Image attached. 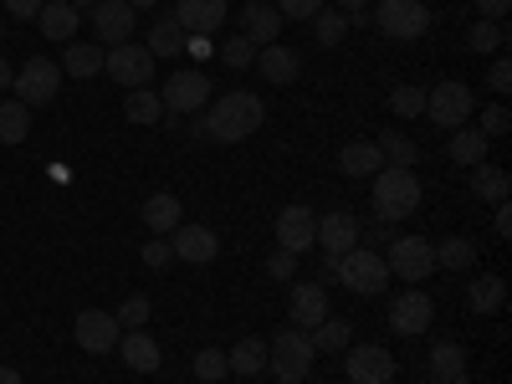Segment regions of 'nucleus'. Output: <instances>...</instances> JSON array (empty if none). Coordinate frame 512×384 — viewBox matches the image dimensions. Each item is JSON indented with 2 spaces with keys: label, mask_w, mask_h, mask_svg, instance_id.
I'll return each mask as SVG.
<instances>
[{
  "label": "nucleus",
  "mask_w": 512,
  "mask_h": 384,
  "mask_svg": "<svg viewBox=\"0 0 512 384\" xmlns=\"http://www.w3.org/2000/svg\"><path fill=\"white\" fill-rule=\"evenodd\" d=\"M262 118H267L262 98L246 93V88H236V93H226V98L210 103V113H205V139H216V144H241V139H251L256 128H262Z\"/></svg>",
  "instance_id": "obj_1"
},
{
  "label": "nucleus",
  "mask_w": 512,
  "mask_h": 384,
  "mask_svg": "<svg viewBox=\"0 0 512 384\" xmlns=\"http://www.w3.org/2000/svg\"><path fill=\"white\" fill-rule=\"evenodd\" d=\"M415 210H420V180H415V169L384 164L379 175H374V216L384 226H395V221L415 216Z\"/></svg>",
  "instance_id": "obj_2"
},
{
  "label": "nucleus",
  "mask_w": 512,
  "mask_h": 384,
  "mask_svg": "<svg viewBox=\"0 0 512 384\" xmlns=\"http://www.w3.org/2000/svg\"><path fill=\"white\" fill-rule=\"evenodd\" d=\"M313 338L303 328H282L272 344H267V369L277 374V384H303L313 369Z\"/></svg>",
  "instance_id": "obj_3"
},
{
  "label": "nucleus",
  "mask_w": 512,
  "mask_h": 384,
  "mask_svg": "<svg viewBox=\"0 0 512 384\" xmlns=\"http://www.w3.org/2000/svg\"><path fill=\"white\" fill-rule=\"evenodd\" d=\"M333 277L344 282L349 292H359V297H379L384 287H390V267H384V256H379L374 246L344 251V256H338V272H333Z\"/></svg>",
  "instance_id": "obj_4"
},
{
  "label": "nucleus",
  "mask_w": 512,
  "mask_h": 384,
  "mask_svg": "<svg viewBox=\"0 0 512 384\" xmlns=\"http://www.w3.org/2000/svg\"><path fill=\"white\" fill-rule=\"evenodd\" d=\"M374 26L390 41H415V36L431 31V11H425V0H379Z\"/></svg>",
  "instance_id": "obj_5"
},
{
  "label": "nucleus",
  "mask_w": 512,
  "mask_h": 384,
  "mask_svg": "<svg viewBox=\"0 0 512 384\" xmlns=\"http://www.w3.org/2000/svg\"><path fill=\"white\" fill-rule=\"evenodd\" d=\"M436 241L425 236H390V256H384V267H390V277H405V282H425L436 272Z\"/></svg>",
  "instance_id": "obj_6"
},
{
  "label": "nucleus",
  "mask_w": 512,
  "mask_h": 384,
  "mask_svg": "<svg viewBox=\"0 0 512 384\" xmlns=\"http://www.w3.org/2000/svg\"><path fill=\"white\" fill-rule=\"evenodd\" d=\"M11 88H16V98H21L26 108H41V103H52V98L62 93V67H57L52 57H31V62L11 77Z\"/></svg>",
  "instance_id": "obj_7"
},
{
  "label": "nucleus",
  "mask_w": 512,
  "mask_h": 384,
  "mask_svg": "<svg viewBox=\"0 0 512 384\" xmlns=\"http://www.w3.org/2000/svg\"><path fill=\"white\" fill-rule=\"evenodd\" d=\"M472 113H477V98H472L466 82H441V88L425 93V118H431L436 128H461Z\"/></svg>",
  "instance_id": "obj_8"
},
{
  "label": "nucleus",
  "mask_w": 512,
  "mask_h": 384,
  "mask_svg": "<svg viewBox=\"0 0 512 384\" xmlns=\"http://www.w3.org/2000/svg\"><path fill=\"white\" fill-rule=\"evenodd\" d=\"M159 103H164V113H205V103H210V72H200V67L169 72Z\"/></svg>",
  "instance_id": "obj_9"
},
{
  "label": "nucleus",
  "mask_w": 512,
  "mask_h": 384,
  "mask_svg": "<svg viewBox=\"0 0 512 384\" xmlns=\"http://www.w3.org/2000/svg\"><path fill=\"white\" fill-rule=\"evenodd\" d=\"M103 72L118 82V88H149V82H154V57H149V47L123 41V47H108Z\"/></svg>",
  "instance_id": "obj_10"
},
{
  "label": "nucleus",
  "mask_w": 512,
  "mask_h": 384,
  "mask_svg": "<svg viewBox=\"0 0 512 384\" xmlns=\"http://www.w3.org/2000/svg\"><path fill=\"white\" fill-rule=\"evenodd\" d=\"M72 338H77V349H82V354H113V349H118V338H123V328H118L113 313L88 308V313H77Z\"/></svg>",
  "instance_id": "obj_11"
},
{
  "label": "nucleus",
  "mask_w": 512,
  "mask_h": 384,
  "mask_svg": "<svg viewBox=\"0 0 512 384\" xmlns=\"http://www.w3.org/2000/svg\"><path fill=\"white\" fill-rule=\"evenodd\" d=\"M277 246L292 251V256H303L308 246H318V216L308 205H282L277 210Z\"/></svg>",
  "instance_id": "obj_12"
},
{
  "label": "nucleus",
  "mask_w": 512,
  "mask_h": 384,
  "mask_svg": "<svg viewBox=\"0 0 512 384\" xmlns=\"http://www.w3.org/2000/svg\"><path fill=\"white\" fill-rule=\"evenodd\" d=\"M169 251H175L180 262H190V267H205V262H216L221 241H216V231L200 226V221H180L175 231H169Z\"/></svg>",
  "instance_id": "obj_13"
},
{
  "label": "nucleus",
  "mask_w": 512,
  "mask_h": 384,
  "mask_svg": "<svg viewBox=\"0 0 512 384\" xmlns=\"http://www.w3.org/2000/svg\"><path fill=\"white\" fill-rule=\"evenodd\" d=\"M431 318H436V303H431V292H420V287L400 292L395 308H390V328L400 338H420L425 328H431Z\"/></svg>",
  "instance_id": "obj_14"
},
{
  "label": "nucleus",
  "mask_w": 512,
  "mask_h": 384,
  "mask_svg": "<svg viewBox=\"0 0 512 384\" xmlns=\"http://www.w3.org/2000/svg\"><path fill=\"white\" fill-rule=\"evenodd\" d=\"M231 16V0H175V21L185 36H210Z\"/></svg>",
  "instance_id": "obj_15"
},
{
  "label": "nucleus",
  "mask_w": 512,
  "mask_h": 384,
  "mask_svg": "<svg viewBox=\"0 0 512 384\" xmlns=\"http://www.w3.org/2000/svg\"><path fill=\"white\" fill-rule=\"evenodd\" d=\"M344 369H349V384H390L395 379V354L379 349V344H359V349H349Z\"/></svg>",
  "instance_id": "obj_16"
},
{
  "label": "nucleus",
  "mask_w": 512,
  "mask_h": 384,
  "mask_svg": "<svg viewBox=\"0 0 512 384\" xmlns=\"http://www.w3.org/2000/svg\"><path fill=\"white\" fill-rule=\"evenodd\" d=\"M134 21H139V11L128 6V0H98V11H93L98 47H123V41L134 36Z\"/></svg>",
  "instance_id": "obj_17"
},
{
  "label": "nucleus",
  "mask_w": 512,
  "mask_h": 384,
  "mask_svg": "<svg viewBox=\"0 0 512 384\" xmlns=\"http://www.w3.org/2000/svg\"><path fill=\"white\" fill-rule=\"evenodd\" d=\"M287 313H292V328L313 333V328L328 318V287H323V282H297L292 297H287Z\"/></svg>",
  "instance_id": "obj_18"
},
{
  "label": "nucleus",
  "mask_w": 512,
  "mask_h": 384,
  "mask_svg": "<svg viewBox=\"0 0 512 384\" xmlns=\"http://www.w3.org/2000/svg\"><path fill=\"white\" fill-rule=\"evenodd\" d=\"M282 31V11L272 6V0H246L241 6V36L251 41V47H272Z\"/></svg>",
  "instance_id": "obj_19"
},
{
  "label": "nucleus",
  "mask_w": 512,
  "mask_h": 384,
  "mask_svg": "<svg viewBox=\"0 0 512 384\" xmlns=\"http://www.w3.org/2000/svg\"><path fill=\"white\" fill-rule=\"evenodd\" d=\"M359 221L349 216V210H328V216H318V246H323V256H344V251H354L359 246Z\"/></svg>",
  "instance_id": "obj_20"
},
{
  "label": "nucleus",
  "mask_w": 512,
  "mask_h": 384,
  "mask_svg": "<svg viewBox=\"0 0 512 384\" xmlns=\"http://www.w3.org/2000/svg\"><path fill=\"white\" fill-rule=\"evenodd\" d=\"M256 72H262L267 82H277V88H287V82H297V72H303V57H297L292 47H282V41H272V47H256Z\"/></svg>",
  "instance_id": "obj_21"
},
{
  "label": "nucleus",
  "mask_w": 512,
  "mask_h": 384,
  "mask_svg": "<svg viewBox=\"0 0 512 384\" xmlns=\"http://www.w3.org/2000/svg\"><path fill=\"white\" fill-rule=\"evenodd\" d=\"M118 359L134 369V374H154L164 359H159V344L144 333V328H123V338H118Z\"/></svg>",
  "instance_id": "obj_22"
},
{
  "label": "nucleus",
  "mask_w": 512,
  "mask_h": 384,
  "mask_svg": "<svg viewBox=\"0 0 512 384\" xmlns=\"http://www.w3.org/2000/svg\"><path fill=\"white\" fill-rule=\"evenodd\" d=\"M338 169H344L349 180H374L384 169V154H379L374 139H354V144H344V154H338Z\"/></svg>",
  "instance_id": "obj_23"
},
{
  "label": "nucleus",
  "mask_w": 512,
  "mask_h": 384,
  "mask_svg": "<svg viewBox=\"0 0 512 384\" xmlns=\"http://www.w3.org/2000/svg\"><path fill=\"white\" fill-rule=\"evenodd\" d=\"M103 57H108V47H98V41H67V52H62V77L72 72V77H103Z\"/></svg>",
  "instance_id": "obj_24"
},
{
  "label": "nucleus",
  "mask_w": 512,
  "mask_h": 384,
  "mask_svg": "<svg viewBox=\"0 0 512 384\" xmlns=\"http://www.w3.org/2000/svg\"><path fill=\"white\" fill-rule=\"evenodd\" d=\"M185 221V210H180V195H169V190H154L149 200H144V226L154 231V236H169Z\"/></svg>",
  "instance_id": "obj_25"
},
{
  "label": "nucleus",
  "mask_w": 512,
  "mask_h": 384,
  "mask_svg": "<svg viewBox=\"0 0 512 384\" xmlns=\"http://www.w3.org/2000/svg\"><path fill=\"white\" fill-rule=\"evenodd\" d=\"M36 26H41V36L47 41H72V31H77V11H72V0H47V6L36 11Z\"/></svg>",
  "instance_id": "obj_26"
},
{
  "label": "nucleus",
  "mask_w": 512,
  "mask_h": 384,
  "mask_svg": "<svg viewBox=\"0 0 512 384\" xmlns=\"http://www.w3.org/2000/svg\"><path fill=\"white\" fill-rule=\"evenodd\" d=\"M466 303H472V313H482V318L502 313V303H507V287H502V277H492V272L472 277V282H466Z\"/></svg>",
  "instance_id": "obj_27"
},
{
  "label": "nucleus",
  "mask_w": 512,
  "mask_h": 384,
  "mask_svg": "<svg viewBox=\"0 0 512 384\" xmlns=\"http://www.w3.org/2000/svg\"><path fill=\"white\" fill-rule=\"evenodd\" d=\"M487 144H492V139H482V134H477V123H461V128H451L446 154H451L456 164L472 169V164H487Z\"/></svg>",
  "instance_id": "obj_28"
},
{
  "label": "nucleus",
  "mask_w": 512,
  "mask_h": 384,
  "mask_svg": "<svg viewBox=\"0 0 512 384\" xmlns=\"http://www.w3.org/2000/svg\"><path fill=\"white\" fill-rule=\"evenodd\" d=\"M144 47H149V57H154V62H169V57H180V52H185V31H180V21H175V16H159Z\"/></svg>",
  "instance_id": "obj_29"
},
{
  "label": "nucleus",
  "mask_w": 512,
  "mask_h": 384,
  "mask_svg": "<svg viewBox=\"0 0 512 384\" xmlns=\"http://www.w3.org/2000/svg\"><path fill=\"white\" fill-rule=\"evenodd\" d=\"M507 190H512V180L502 164H472V195H482L487 205H502Z\"/></svg>",
  "instance_id": "obj_30"
},
{
  "label": "nucleus",
  "mask_w": 512,
  "mask_h": 384,
  "mask_svg": "<svg viewBox=\"0 0 512 384\" xmlns=\"http://www.w3.org/2000/svg\"><path fill=\"white\" fill-rule=\"evenodd\" d=\"M123 118H128V123H139V128L159 123V118H164L159 93H154V88H128V98H123Z\"/></svg>",
  "instance_id": "obj_31"
},
{
  "label": "nucleus",
  "mask_w": 512,
  "mask_h": 384,
  "mask_svg": "<svg viewBox=\"0 0 512 384\" xmlns=\"http://www.w3.org/2000/svg\"><path fill=\"white\" fill-rule=\"evenodd\" d=\"M431 251H436V267H446V272H472L477 267V246L466 241V236H446Z\"/></svg>",
  "instance_id": "obj_32"
},
{
  "label": "nucleus",
  "mask_w": 512,
  "mask_h": 384,
  "mask_svg": "<svg viewBox=\"0 0 512 384\" xmlns=\"http://www.w3.org/2000/svg\"><path fill=\"white\" fill-rule=\"evenodd\" d=\"M31 134V108L21 98H6L0 103V144H21Z\"/></svg>",
  "instance_id": "obj_33"
},
{
  "label": "nucleus",
  "mask_w": 512,
  "mask_h": 384,
  "mask_svg": "<svg viewBox=\"0 0 512 384\" xmlns=\"http://www.w3.org/2000/svg\"><path fill=\"white\" fill-rule=\"evenodd\" d=\"M231 374H262L267 369V338H241V344L226 354Z\"/></svg>",
  "instance_id": "obj_34"
},
{
  "label": "nucleus",
  "mask_w": 512,
  "mask_h": 384,
  "mask_svg": "<svg viewBox=\"0 0 512 384\" xmlns=\"http://www.w3.org/2000/svg\"><path fill=\"white\" fill-rule=\"evenodd\" d=\"M374 144H379L384 164H395V169H415V159H420V144L405 139V134H395V128H390V134H379Z\"/></svg>",
  "instance_id": "obj_35"
},
{
  "label": "nucleus",
  "mask_w": 512,
  "mask_h": 384,
  "mask_svg": "<svg viewBox=\"0 0 512 384\" xmlns=\"http://www.w3.org/2000/svg\"><path fill=\"white\" fill-rule=\"evenodd\" d=\"M308 338H313V354H344L349 349V323L344 318H323Z\"/></svg>",
  "instance_id": "obj_36"
},
{
  "label": "nucleus",
  "mask_w": 512,
  "mask_h": 384,
  "mask_svg": "<svg viewBox=\"0 0 512 384\" xmlns=\"http://www.w3.org/2000/svg\"><path fill=\"white\" fill-rule=\"evenodd\" d=\"M431 374H436V384L461 379V374H466V349H461V344H436V349H431Z\"/></svg>",
  "instance_id": "obj_37"
},
{
  "label": "nucleus",
  "mask_w": 512,
  "mask_h": 384,
  "mask_svg": "<svg viewBox=\"0 0 512 384\" xmlns=\"http://www.w3.org/2000/svg\"><path fill=\"white\" fill-rule=\"evenodd\" d=\"M190 369H195V379H200V384H221V379L231 374V364H226V354H221V349H200Z\"/></svg>",
  "instance_id": "obj_38"
},
{
  "label": "nucleus",
  "mask_w": 512,
  "mask_h": 384,
  "mask_svg": "<svg viewBox=\"0 0 512 384\" xmlns=\"http://www.w3.org/2000/svg\"><path fill=\"white\" fill-rule=\"evenodd\" d=\"M313 26H318V31H313V36H318V47H338V41H344V31H349L344 11H328V6L313 16Z\"/></svg>",
  "instance_id": "obj_39"
},
{
  "label": "nucleus",
  "mask_w": 512,
  "mask_h": 384,
  "mask_svg": "<svg viewBox=\"0 0 512 384\" xmlns=\"http://www.w3.org/2000/svg\"><path fill=\"white\" fill-rule=\"evenodd\" d=\"M502 41H507V31L497 21H477L472 31H466V47L472 52H502Z\"/></svg>",
  "instance_id": "obj_40"
},
{
  "label": "nucleus",
  "mask_w": 512,
  "mask_h": 384,
  "mask_svg": "<svg viewBox=\"0 0 512 384\" xmlns=\"http://www.w3.org/2000/svg\"><path fill=\"white\" fill-rule=\"evenodd\" d=\"M113 318H118V328H144V323L154 318V308H149L144 292H134V297H123V308H118Z\"/></svg>",
  "instance_id": "obj_41"
},
{
  "label": "nucleus",
  "mask_w": 512,
  "mask_h": 384,
  "mask_svg": "<svg viewBox=\"0 0 512 384\" xmlns=\"http://www.w3.org/2000/svg\"><path fill=\"white\" fill-rule=\"evenodd\" d=\"M507 128H512L507 103H487V108H482V118H477V134H482V139H502Z\"/></svg>",
  "instance_id": "obj_42"
},
{
  "label": "nucleus",
  "mask_w": 512,
  "mask_h": 384,
  "mask_svg": "<svg viewBox=\"0 0 512 384\" xmlns=\"http://www.w3.org/2000/svg\"><path fill=\"white\" fill-rule=\"evenodd\" d=\"M221 62L241 72V67H251V62H256V47H251V41L236 31V36H226V41H221Z\"/></svg>",
  "instance_id": "obj_43"
},
{
  "label": "nucleus",
  "mask_w": 512,
  "mask_h": 384,
  "mask_svg": "<svg viewBox=\"0 0 512 384\" xmlns=\"http://www.w3.org/2000/svg\"><path fill=\"white\" fill-rule=\"evenodd\" d=\"M390 113H400V118H425V93H420V88H395V93H390Z\"/></svg>",
  "instance_id": "obj_44"
},
{
  "label": "nucleus",
  "mask_w": 512,
  "mask_h": 384,
  "mask_svg": "<svg viewBox=\"0 0 512 384\" xmlns=\"http://www.w3.org/2000/svg\"><path fill=\"white\" fill-rule=\"evenodd\" d=\"M277 11H282V21H313L323 11V0H277Z\"/></svg>",
  "instance_id": "obj_45"
},
{
  "label": "nucleus",
  "mask_w": 512,
  "mask_h": 384,
  "mask_svg": "<svg viewBox=\"0 0 512 384\" xmlns=\"http://www.w3.org/2000/svg\"><path fill=\"white\" fill-rule=\"evenodd\" d=\"M267 277H277V282H287V277H297V256L277 246V251L267 256Z\"/></svg>",
  "instance_id": "obj_46"
},
{
  "label": "nucleus",
  "mask_w": 512,
  "mask_h": 384,
  "mask_svg": "<svg viewBox=\"0 0 512 384\" xmlns=\"http://www.w3.org/2000/svg\"><path fill=\"white\" fill-rule=\"evenodd\" d=\"M169 262H175V251H169V241H159V236H154V241L144 246V267H154V272H159V267H169Z\"/></svg>",
  "instance_id": "obj_47"
},
{
  "label": "nucleus",
  "mask_w": 512,
  "mask_h": 384,
  "mask_svg": "<svg viewBox=\"0 0 512 384\" xmlns=\"http://www.w3.org/2000/svg\"><path fill=\"white\" fill-rule=\"evenodd\" d=\"M6 6V16H16V21H36V11L47 6V0H0Z\"/></svg>",
  "instance_id": "obj_48"
},
{
  "label": "nucleus",
  "mask_w": 512,
  "mask_h": 384,
  "mask_svg": "<svg viewBox=\"0 0 512 384\" xmlns=\"http://www.w3.org/2000/svg\"><path fill=\"white\" fill-rule=\"evenodd\" d=\"M487 82H492L497 93H507V88H512V62H507V57H497V62L487 67Z\"/></svg>",
  "instance_id": "obj_49"
},
{
  "label": "nucleus",
  "mask_w": 512,
  "mask_h": 384,
  "mask_svg": "<svg viewBox=\"0 0 512 384\" xmlns=\"http://www.w3.org/2000/svg\"><path fill=\"white\" fill-rule=\"evenodd\" d=\"M507 11H512V0H477V16L482 21H502Z\"/></svg>",
  "instance_id": "obj_50"
},
{
  "label": "nucleus",
  "mask_w": 512,
  "mask_h": 384,
  "mask_svg": "<svg viewBox=\"0 0 512 384\" xmlns=\"http://www.w3.org/2000/svg\"><path fill=\"white\" fill-rule=\"evenodd\" d=\"M497 236H512V210H507V200L497 205Z\"/></svg>",
  "instance_id": "obj_51"
},
{
  "label": "nucleus",
  "mask_w": 512,
  "mask_h": 384,
  "mask_svg": "<svg viewBox=\"0 0 512 384\" xmlns=\"http://www.w3.org/2000/svg\"><path fill=\"white\" fill-rule=\"evenodd\" d=\"M333 6L344 11V16H354V11H369V0H333Z\"/></svg>",
  "instance_id": "obj_52"
},
{
  "label": "nucleus",
  "mask_w": 512,
  "mask_h": 384,
  "mask_svg": "<svg viewBox=\"0 0 512 384\" xmlns=\"http://www.w3.org/2000/svg\"><path fill=\"white\" fill-rule=\"evenodd\" d=\"M11 77H16V67H11L6 57H0V93H6V88H11Z\"/></svg>",
  "instance_id": "obj_53"
},
{
  "label": "nucleus",
  "mask_w": 512,
  "mask_h": 384,
  "mask_svg": "<svg viewBox=\"0 0 512 384\" xmlns=\"http://www.w3.org/2000/svg\"><path fill=\"white\" fill-rule=\"evenodd\" d=\"M0 384H21V374L16 369H0Z\"/></svg>",
  "instance_id": "obj_54"
},
{
  "label": "nucleus",
  "mask_w": 512,
  "mask_h": 384,
  "mask_svg": "<svg viewBox=\"0 0 512 384\" xmlns=\"http://www.w3.org/2000/svg\"><path fill=\"white\" fill-rule=\"evenodd\" d=\"M72 11H98V0H72Z\"/></svg>",
  "instance_id": "obj_55"
},
{
  "label": "nucleus",
  "mask_w": 512,
  "mask_h": 384,
  "mask_svg": "<svg viewBox=\"0 0 512 384\" xmlns=\"http://www.w3.org/2000/svg\"><path fill=\"white\" fill-rule=\"evenodd\" d=\"M128 6H134V11H154V0H128Z\"/></svg>",
  "instance_id": "obj_56"
},
{
  "label": "nucleus",
  "mask_w": 512,
  "mask_h": 384,
  "mask_svg": "<svg viewBox=\"0 0 512 384\" xmlns=\"http://www.w3.org/2000/svg\"><path fill=\"white\" fill-rule=\"evenodd\" d=\"M446 384H472V379H466V374H461V379H446Z\"/></svg>",
  "instance_id": "obj_57"
},
{
  "label": "nucleus",
  "mask_w": 512,
  "mask_h": 384,
  "mask_svg": "<svg viewBox=\"0 0 512 384\" xmlns=\"http://www.w3.org/2000/svg\"><path fill=\"white\" fill-rule=\"evenodd\" d=\"M0 36H6V21H0Z\"/></svg>",
  "instance_id": "obj_58"
}]
</instances>
